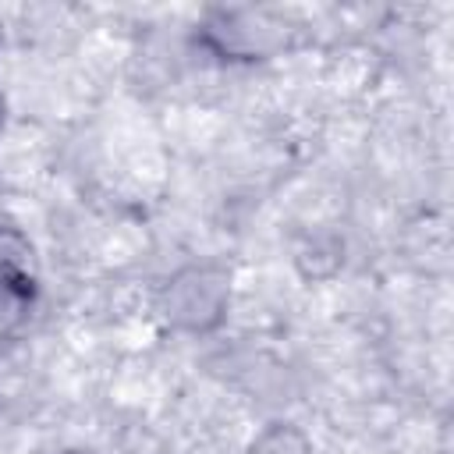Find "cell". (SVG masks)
Returning <instances> with one entry per match:
<instances>
[{
  "mask_svg": "<svg viewBox=\"0 0 454 454\" xmlns=\"http://www.w3.org/2000/svg\"><path fill=\"white\" fill-rule=\"evenodd\" d=\"M234 301V277L223 262H184L156 294V312L174 333L209 337L216 333Z\"/></svg>",
  "mask_w": 454,
  "mask_h": 454,
  "instance_id": "cell-1",
  "label": "cell"
},
{
  "mask_svg": "<svg viewBox=\"0 0 454 454\" xmlns=\"http://www.w3.org/2000/svg\"><path fill=\"white\" fill-rule=\"evenodd\" d=\"M294 28L270 7H209L195 25V43L223 64H262L291 46Z\"/></svg>",
  "mask_w": 454,
  "mask_h": 454,
  "instance_id": "cell-2",
  "label": "cell"
},
{
  "mask_svg": "<svg viewBox=\"0 0 454 454\" xmlns=\"http://www.w3.org/2000/svg\"><path fill=\"white\" fill-rule=\"evenodd\" d=\"M35 294H39L35 266L0 262V351H7L25 333L35 309Z\"/></svg>",
  "mask_w": 454,
  "mask_h": 454,
  "instance_id": "cell-3",
  "label": "cell"
},
{
  "mask_svg": "<svg viewBox=\"0 0 454 454\" xmlns=\"http://www.w3.org/2000/svg\"><path fill=\"white\" fill-rule=\"evenodd\" d=\"M245 454H316L312 436L291 419H270L255 429Z\"/></svg>",
  "mask_w": 454,
  "mask_h": 454,
  "instance_id": "cell-4",
  "label": "cell"
},
{
  "mask_svg": "<svg viewBox=\"0 0 454 454\" xmlns=\"http://www.w3.org/2000/svg\"><path fill=\"white\" fill-rule=\"evenodd\" d=\"M0 128H4V96H0Z\"/></svg>",
  "mask_w": 454,
  "mask_h": 454,
  "instance_id": "cell-5",
  "label": "cell"
},
{
  "mask_svg": "<svg viewBox=\"0 0 454 454\" xmlns=\"http://www.w3.org/2000/svg\"><path fill=\"white\" fill-rule=\"evenodd\" d=\"M64 454H71V450H64Z\"/></svg>",
  "mask_w": 454,
  "mask_h": 454,
  "instance_id": "cell-6",
  "label": "cell"
}]
</instances>
